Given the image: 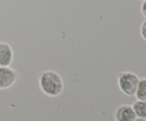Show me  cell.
Listing matches in <instances>:
<instances>
[{
    "instance_id": "cell-1",
    "label": "cell",
    "mask_w": 146,
    "mask_h": 121,
    "mask_svg": "<svg viewBox=\"0 0 146 121\" xmlns=\"http://www.w3.org/2000/svg\"><path fill=\"white\" fill-rule=\"evenodd\" d=\"M38 86L44 94L48 97H57L62 94L64 88L61 75L54 70L43 72L38 78Z\"/></svg>"
},
{
    "instance_id": "cell-2",
    "label": "cell",
    "mask_w": 146,
    "mask_h": 121,
    "mask_svg": "<svg viewBox=\"0 0 146 121\" xmlns=\"http://www.w3.org/2000/svg\"><path fill=\"white\" fill-rule=\"evenodd\" d=\"M139 80L140 78L134 72L129 71L121 72L117 78L118 89L126 96H135Z\"/></svg>"
},
{
    "instance_id": "cell-3",
    "label": "cell",
    "mask_w": 146,
    "mask_h": 121,
    "mask_svg": "<svg viewBox=\"0 0 146 121\" xmlns=\"http://www.w3.org/2000/svg\"><path fill=\"white\" fill-rule=\"evenodd\" d=\"M19 74L10 66L0 67V90L9 89L17 81Z\"/></svg>"
},
{
    "instance_id": "cell-4",
    "label": "cell",
    "mask_w": 146,
    "mask_h": 121,
    "mask_svg": "<svg viewBox=\"0 0 146 121\" xmlns=\"http://www.w3.org/2000/svg\"><path fill=\"white\" fill-rule=\"evenodd\" d=\"M113 116L115 121H133L136 118L132 106L129 104L118 106L114 111Z\"/></svg>"
},
{
    "instance_id": "cell-5",
    "label": "cell",
    "mask_w": 146,
    "mask_h": 121,
    "mask_svg": "<svg viewBox=\"0 0 146 121\" xmlns=\"http://www.w3.org/2000/svg\"><path fill=\"white\" fill-rule=\"evenodd\" d=\"M14 56V51L11 45L6 42H0V67L10 66Z\"/></svg>"
},
{
    "instance_id": "cell-6",
    "label": "cell",
    "mask_w": 146,
    "mask_h": 121,
    "mask_svg": "<svg viewBox=\"0 0 146 121\" xmlns=\"http://www.w3.org/2000/svg\"><path fill=\"white\" fill-rule=\"evenodd\" d=\"M136 118H146V101L136 100L132 105Z\"/></svg>"
},
{
    "instance_id": "cell-7",
    "label": "cell",
    "mask_w": 146,
    "mask_h": 121,
    "mask_svg": "<svg viewBox=\"0 0 146 121\" xmlns=\"http://www.w3.org/2000/svg\"><path fill=\"white\" fill-rule=\"evenodd\" d=\"M135 96L137 100L146 101V77L140 79Z\"/></svg>"
},
{
    "instance_id": "cell-8",
    "label": "cell",
    "mask_w": 146,
    "mask_h": 121,
    "mask_svg": "<svg viewBox=\"0 0 146 121\" xmlns=\"http://www.w3.org/2000/svg\"><path fill=\"white\" fill-rule=\"evenodd\" d=\"M140 33L144 41H146V19L141 24L140 28Z\"/></svg>"
},
{
    "instance_id": "cell-9",
    "label": "cell",
    "mask_w": 146,
    "mask_h": 121,
    "mask_svg": "<svg viewBox=\"0 0 146 121\" xmlns=\"http://www.w3.org/2000/svg\"><path fill=\"white\" fill-rule=\"evenodd\" d=\"M141 11L142 15L146 19V0H143V2L141 5Z\"/></svg>"
},
{
    "instance_id": "cell-10",
    "label": "cell",
    "mask_w": 146,
    "mask_h": 121,
    "mask_svg": "<svg viewBox=\"0 0 146 121\" xmlns=\"http://www.w3.org/2000/svg\"><path fill=\"white\" fill-rule=\"evenodd\" d=\"M133 121H146V118H136Z\"/></svg>"
},
{
    "instance_id": "cell-11",
    "label": "cell",
    "mask_w": 146,
    "mask_h": 121,
    "mask_svg": "<svg viewBox=\"0 0 146 121\" xmlns=\"http://www.w3.org/2000/svg\"><path fill=\"white\" fill-rule=\"evenodd\" d=\"M142 1H143V0H142Z\"/></svg>"
}]
</instances>
